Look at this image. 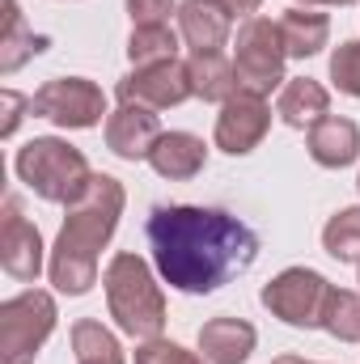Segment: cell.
Wrapping results in <instances>:
<instances>
[{
    "label": "cell",
    "mask_w": 360,
    "mask_h": 364,
    "mask_svg": "<svg viewBox=\"0 0 360 364\" xmlns=\"http://www.w3.org/2000/svg\"><path fill=\"white\" fill-rule=\"evenodd\" d=\"M149 246L153 263L179 292H216L233 275H242L255 255L259 237L233 212L221 208H191L162 203L149 216Z\"/></svg>",
    "instance_id": "obj_1"
},
{
    "label": "cell",
    "mask_w": 360,
    "mask_h": 364,
    "mask_svg": "<svg viewBox=\"0 0 360 364\" xmlns=\"http://www.w3.org/2000/svg\"><path fill=\"white\" fill-rule=\"evenodd\" d=\"M123 212V186L110 174H93L90 191L68 203V220L51 250V284L68 296H81L97 284V250L110 242Z\"/></svg>",
    "instance_id": "obj_2"
},
{
    "label": "cell",
    "mask_w": 360,
    "mask_h": 364,
    "mask_svg": "<svg viewBox=\"0 0 360 364\" xmlns=\"http://www.w3.org/2000/svg\"><path fill=\"white\" fill-rule=\"evenodd\" d=\"M106 284V305L110 318L119 322L123 335L132 339H157L166 326V296L157 288V279L149 272V263L140 255H115L110 267L102 275Z\"/></svg>",
    "instance_id": "obj_3"
},
{
    "label": "cell",
    "mask_w": 360,
    "mask_h": 364,
    "mask_svg": "<svg viewBox=\"0 0 360 364\" xmlns=\"http://www.w3.org/2000/svg\"><path fill=\"white\" fill-rule=\"evenodd\" d=\"M17 178L26 182L38 199L47 203H77L93 182V170L85 161L81 149H73L68 140H55V136H43V140H30L21 153H17Z\"/></svg>",
    "instance_id": "obj_4"
},
{
    "label": "cell",
    "mask_w": 360,
    "mask_h": 364,
    "mask_svg": "<svg viewBox=\"0 0 360 364\" xmlns=\"http://www.w3.org/2000/svg\"><path fill=\"white\" fill-rule=\"evenodd\" d=\"M55 331V301L47 292H21L0 305V364H34Z\"/></svg>",
    "instance_id": "obj_5"
},
{
    "label": "cell",
    "mask_w": 360,
    "mask_h": 364,
    "mask_svg": "<svg viewBox=\"0 0 360 364\" xmlns=\"http://www.w3.org/2000/svg\"><path fill=\"white\" fill-rule=\"evenodd\" d=\"M284 60H288V51H284V38H280V21L250 17V21L238 30L233 68H238L242 90L268 97V93L284 81Z\"/></svg>",
    "instance_id": "obj_6"
},
{
    "label": "cell",
    "mask_w": 360,
    "mask_h": 364,
    "mask_svg": "<svg viewBox=\"0 0 360 364\" xmlns=\"http://www.w3.org/2000/svg\"><path fill=\"white\" fill-rule=\"evenodd\" d=\"M331 284L309 267H288L263 288V305L288 326H322Z\"/></svg>",
    "instance_id": "obj_7"
},
{
    "label": "cell",
    "mask_w": 360,
    "mask_h": 364,
    "mask_svg": "<svg viewBox=\"0 0 360 364\" xmlns=\"http://www.w3.org/2000/svg\"><path fill=\"white\" fill-rule=\"evenodd\" d=\"M30 114L51 119L60 127H93L106 114V97L85 77H55L30 97Z\"/></svg>",
    "instance_id": "obj_8"
},
{
    "label": "cell",
    "mask_w": 360,
    "mask_h": 364,
    "mask_svg": "<svg viewBox=\"0 0 360 364\" xmlns=\"http://www.w3.org/2000/svg\"><path fill=\"white\" fill-rule=\"evenodd\" d=\"M271 127V106L263 93H250V90H238L216 114V149L242 157L250 153Z\"/></svg>",
    "instance_id": "obj_9"
},
{
    "label": "cell",
    "mask_w": 360,
    "mask_h": 364,
    "mask_svg": "<svg viewBox=\"0 0 360 364\" xmlns=\"http://www.w3.org/2000/svg\"><path fill=\"white\" fill-rule=\"evenodd\" d=\"M191 93H195L191 90V73H186V64H179V60L136 68L132 77L119 81V102H136V106H149V110L179 106Z\"/></svg>",
    "instance_id": "obj_10"
},
{
    "label": "cell",
    "mask_w": 360,
    "mask_h": 364,
    "mask_svg": "<svg viewBox=\"0 0 360 364\" xmlns=\"http://www.w3.org/2000/svg\"><path fill=\"white\" fill-rule=\"evenodd\" d=\"M0 263L13 279H38L43 272V237L21 216L17 195L4 199V225H0Z\"/></svg>",
    "instance_id": "obj_11"
},
{
    "label": "cell",
    "mask_w": 360,
    "mask_h": 364,
    "mask_svg": "<svg viewBox=\"0 0 360 364\" xmlns=\"http://www.w3.org/2000/svg\"><path fill=\"white\" fill-rule=\"evenodd\" d=\"M162 140V127H157V114L149 106H136V102H123L115 114H106V149L123 161H149L153 144Z\"/></svg>",
    "instance_id": "obj_12"
},
{
    "label": "cell",
    "mask_w": 360,
    "mask_h": 364,
    "mask_svg": "<svg viewBox=\"0 0 360 364\" xmlns=\"http://www.w3.org/2000/svg\"><path fill=\"white\" fill-rule=\"evenodd\" d=\"M233 13L221 0H182L179 4V34L191 51H221L229 38Z\"/></svg>",
    "instance_id": "obj_13"
},
{
    "label": "cell",
    "mask_w": 360,
    "mask_h": 364,
    "mask_svg": "<svg viewBox=\"0 0 360 364\" xmlns=\"http://www.w3.org/2000/svg\"><path fill=\"white\" fill-rule=\"evenodd\" d=\"M255 326L242 318H212L199 326V352L208 364H242L255 352Z\"/></svg>",
    "instance_id": "obj_14"
},
{
    "label": "cell",
    "mask_w": 360,
    "mask_h": 364,
    "mask_svg": "<svg viewBox=\"0 0 360 364\" xmlns=\"http://www.w3.org/2000/svg\"><path fill=\"white\" fill-rule=\"evenodd\" d=\"M360 153V132L352 119H339V114H327L309 127V157L327 170H344L352 166Z\"/></svg>",
    "instance_id": "obj_15"
},
{
    "label": "cell",
    "mask_w": 360,
    "mask_h": 364,
    "mask_svg": "<svg viewBox=\"0 0 360 364\" xmlns=\"http://www.w3.org/2000/svg\"><path fill=\"white\" fill-rule=\"evenodd\" d=\"M203 161H208V149H203V140L191 136V132H162V140H157L153 153H149V166L170 182L195 178V174L203 170Z\"/></svg>",
    "instance_id": "obj_16"
},
{
    "label": "cell",
    "mask_w": 360,
    "mask_h": 364,
    "mask_svg": "<svg viewBox=\"0 0 360 364\" xmlns=\"http://www.w3.org/2000/svg\"><path fill=\"white\" fill-rule=\"evenodd\" d=\"M186 73H191V90H195V97H203V102H221V106H225L233 93L242 90L238 68H233L221 51H191Z\"/></svg>",
    "instance_id": "obj_17"
},
{
    "label": "cell",
    "mask_w": 360,
    "mask_h": 364,
    "mask_svg": "<svg viewBox=\"0 0 360 364\" xmlns=\"http://www.w3.org/2000/svg\"><path fill=\"white\" fill-rule=\"evenodd\" d=\"M280 38H284V51L292 60H309V55H318L327 47L331 21H327V13H314V9H301L297 4V9H288L280 17Z\"/></svg>",
    "instance_id": "obj_18"
},
{
    "label": "cell",
    "mask_w": 360,
    "mask_h": 364,
    "mask_svg": "<svg viewBox=\"0 0 360 364\" xmlns=\"http://www.w3.org/2000/svg\"><path fill=\"white\" fill-rule=\"evenodd\" d=\"M47 34H34L17 9V0H4V26H0V73H17L26 60L47 51Z\"/></svg>",
    "instance_id": "obj_19"
},
{
    "label": "cell",
    "mask_w": 360,
    "mask_h": 364,
    "mask_svg": "<svg viewBox=\"0 0 360 364\" xmlns=\"http://www.w3.org/2000/svg\"><path fill=\"white\" fill-rule=\"evenodd\" d=\"M327 106H331V97L327 90L318 85V81H309V77H292L284 90H280V119L288 123V127H297V132H305V127H314L318 119H327Z\"/></svg>",
    "instance_id": "obj_20"
},
{
    "label": "cell",
    "mask_w": 360,
    "mask_h": 364,
    "mask_svg": "<svg viewBox=\"0 0 360 364\" xmlns=\"http://www.w3.org/2000/svg\"><path fill=\"white\" fill-rule=\"evenodd\" d=\"M127 60H132L136 68L179 60V34H174L170 26H136L132 38H127Z\"/></svg>",
    "instance_id": "obj_21"
},
{
    "label": "cell",
    "mask_w": 360,
    "mask_h": 364,
    "mask_svg": "<svg viewBox=\"0 0 360 364\" xmlns=\"http://www.w3.org/2000/svg\"><path fill=\"white\" fill-rule=\"evenodd\" d=\"M73 352H77V364H127L119 339L102 322H90V318L73 326Z\"/></svg>",
    "instance_id": "obj_22"
},
{
    "label": "cell",
    "mask_w": 360,
    "mask_h": 364,
    "mask_svg": "<svg viewBox=\"0 0 360 364\" xmlns=\"http://www.w3.org/2000/svg\"><path fill=\"white\" fill-rule=\"evenodd\" d=\"M322 246L339 263H360V208H344V212H335L327 220Z\"/></svg>",
    "instance_id": "obj_23"
},
{
    "label": "cell",
    "mask_w": 360,
    "mask_h": 364,
    "mask_svg": "<svg viewBox=\"0 0 360 364\" xmlns=\"http://www.w3.org/2000/svg\"><path fill=\"white\" fill-rule=\"evenodd\" d=\"M322 331H331L344 343H360V296L356 292L331 288L327 309H322Z\"/></svg>",
    "instance_id": "obj_24"
},
{
    "label": "cell",
    "mask_w": 360,
    "mask_h": 364,
    "mask_svg": "<svg viewBox=\"0 0 360 364\" xmlns=\"http://www.w3.org/2000/svg\"><path fill=\"white\" fill-rule=\"evenodd\" d=\"M331 81L339 85V93L360 97V43H339L331 55Z\"/></svg>",
    "instance_id": "obj_25"
},
{
    "label": "cell",
    "mask_w": 360,
    "mask_h": 364,
    "mask_svg": "<svg viewBox=\"0 0 360 364\" xmlns=\"http://www.w3.org/2000/svg\"><path fill=\"white\" fill-rule=\"evenodd\" d=\"M136 364H203L199 356H191L179 343H166V339H149L144 348H136Z\"/></svg>",
    "instance_id": "obj_26"
},
{
    "label": "cell",
    "mask_w": 360,
    "mask_h": 364,
    "mask_svg": "<svg viewBox=\"0 0 360 364\" xmlns=\"http://www.w3.org/2000/svg\"><path fill=\"white\" fill-rule=\"evenodd\" d=\"M132 26H166L174 13V0H127Z\"/></svg>",
    "instance_id": "obj_27"
},
{
    "label": "cell",
    "mask_w": 360,
    "mask_h": 364,
    "mask_svg": "<svg viewBox=\"0 0 360 364\" xmlns=\"http://www.w3.org/2000/svg\"><path fill=\"white\" fill-rule=\"evenodd\" d=\"M0 106H4V123H0V136H13V132H17V123H21V110L30 106V97H21V93L4 90V93H0Z\"/></svg>",
    "instance_id": "obj_28"
},
{
    "label": "cell",
    "mask_w": 360,
    "mask_h": 364,
    "mask_svg": "<svg viewBox=\"0 0 360 364\" xmlns=\"http://www.w3.org/2000/svg\"><path fill=\"white\" fill-rule=\"evenodd\" d=\"M221 4H225L229 13H259V4H263V0H221Z\"/></svg>",
    "instance_id": "obj_29"
},
{
    "label": "cell",
    "mask_w": 360,
    "mask_h": 364,
    "mask_svg": "<svg viewBox=\"0 0 360 364\" xmlns=\"http://www.w3.org/2000/svg\"><path fill=\"white\" fill-rule=\"evenodd\" d=\"M271 364H309V360H301V356H280V360H271Z\"/></svg>",
    "instance_id": "obj_30"
},
{
    "label": "cell",
    "mask_w": 360,
    "mask_h": 364,
    "mask_svg": "<svg viewBox=\"0 0 360 364\" xmlns=\"http://www.w3.org/2000/svg\"><path fill=\"white\" fill-rule=\"evenodd\" d=\"M301 4H352V0H301Z\"/></svg>",
    "instance_id": "obj_31"
},
{
    "label": "cell",
    "mask_w": 360,
    "mask_h": 364,
    "mask_svg": "<svg viewBox=\"0 0 360 364\" xmlns=\"http://www.w3.org/2000/svg\"><path fill=\"white\" fill-rule=\"evenodd\" d=\"M356 186H360V182H356Z\"/></svg>",
    "instance_id": "obj_32"
}]
</instances>
